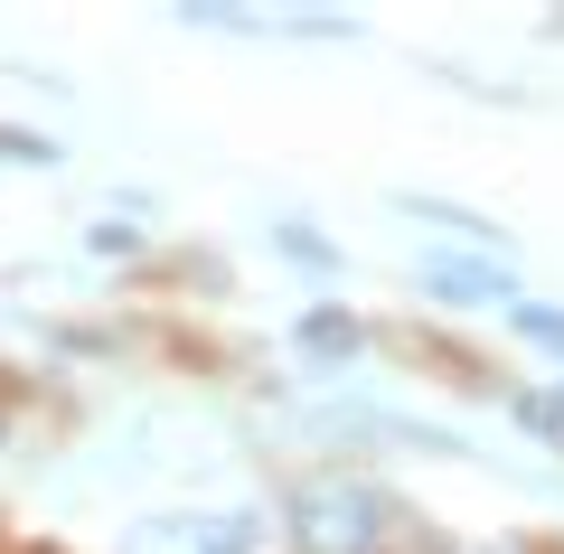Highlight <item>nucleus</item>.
<instances>
[{
  "label": "nucleus",
  "instance_id": "nucleus-4",
  "mask_svg": "<svg viewBox=\"0 0 564 554\" xmlns=\"http://www.w3.org/2000/svg\"><path fill=\"white\" fill-rule=\"evenodd\" d=\"M443 554H527V545H508V535H499V545H443Z\"/></svg>",
  "mask_w": 564,
  "mask_h": 554
},
{
  "label": "nucleus",
  "instance_id": "nucleus-1",
  "mask_svg": "<svg viewBox=\"0 0 564 554\" xmlns=\"http://www.w3.org/2000/svg\"><path fill=\"white\" fill-rule=\"evenodd\" d=\"M282 535H292V554H386V535H395V498L377 489V479H302V489L282 498Z\"/></svg>",
  "mask_w": 564,
  "mask_h": 554
},
{
  "label": "nucleus",
  "instance_id": "nucleus-2",
  "mask_svg": "<svg viewBox=\"0 0 564 554\" xmlns=\"http://www.w3.org/2000/svg\"><path fill=\"white\" fill-rule=\"evenodd\" d=\"M113 554H263V517H245V508H161V517H132L113 535Z\"/></svg>",
  "mask_w": 564,
  "mask_h": 554
},
{
  "label": "nucleus",
  "instance_id": "nucleus-3",
  "mask_svg": "<svg viewBox=\"0 0 564 554\" xmlns=\"http://www.w3.org/2000/svg\"><path fill=\"white\" fill-rule=\"evenodd\" d=\"M508 329H518V338H536V348H555V357H564V311H545V301H518V311H508Z\"/></svg>",
  "mask_w": 564,
  "mask_h": 554
}]
</instances>
